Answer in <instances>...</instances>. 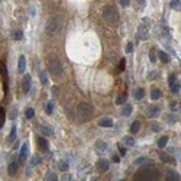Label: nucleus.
<instances>
[{
	"mask_svg": "<svg viewBox=\"0 0 181 181\" xmlns=\"http://www.w3.org/2000/svg\"><path fill=\"white\" fill-rule=\"evenodd\" d=\"M158 177H159V171L154 165H146L139 168L133 175L135 181H158Z\"/></svg>",
	"mask_w": 181,
	"mask_h": 181,
	"instance_id": "nucleus-1",
	"label": "nucleus"
},
{
	"mask_svg": "<svg viewBox=\"0 0 181 181\" xmlns=\"http://www.w3.org/2000/svg\"><path fill=\"white\" fill-rule=\"evenodd\" d=\"M94 114V109L88 103H80L77 107V117L80 119V122H90L93 119Z\"/></svg>",
	"mask_w": 181,
	"mask_h": 181,
	"instance_id": "nucleus-2",
	"label": "nucleus"
},
{
	"mask_svg": "<svg viewBox=\"0 0 181 181\" xmlns=\"http://www.w3.org/2000/svg\"><path fill=\"white\" fill-rule=\"evenodd\" d=\"M48 67H49V71L54 77H60L62 75V65H61V61L55 57V55H51L48 58Z\"/></svg>",
	"mask_w": 181,
	"mask_h": 181,
	"instance_id": "nucleus-3",
	"label": "nucleus"
},
{
	"mask_svg": "<svg viewBox=\"0 0 181 181\" xmlns=\"http://www.w3.org/2000/svg\"><path fill=\"white\" fill-rule=\"evenodd\" d=\"M102 13H103V18L107 22H112V23L117 22V19H119V13H117L116 7H113V6H105Z\"/></svg>",
	"mask_w": 181,
	"mask_h": 181,
	"instance_id": "nucleus-4",
	"label": "nucleus"
},
{
	"mask_svg": "<svg viewBox=\"0 0 181 181\" xmlns=\"http://www.w3.org/2000/svg\"><path fill=\"white\" fill-rule=\"evenodd\" d=\"M61 26V20L58 18H51L48 22H46V32L48 34H55Z\"/></svg>",
	"mask_w": 181,
	"mask_h": 181,
	"instance_id": "nucleus-5",
	"label": "nucleus"
},
{
	"mask_svg": "<svg viewBox=\"0 0 181 181\" xmlns=\"http://www.w3.org/2000/svg\"><path fill=\"white\" fill-rule=\"evenodd\" d=\"M0 68H1V80H3V90H4V93H7V83H9V77H7V68H6V64H3V62H1Z\"/></svg>",
	"mask_w": 181,
	"mask_h": 181,
	"instance_id": "nucleus-6",
	"label": "nucleus"
},
{
	"mask_svg": "<svg viewBox=\"0 0 181 181\" xmlns=\"http://www.w3.org/2000/svg\"><path fill=\"white\" fill-rule=\"evenodd\" d=\"M165 181H181V177L177 171H174V170H167Z\"/></svg>",
	"mask_w": 181,
	"mask_h": 181,
	"instance_id": "nucleus-7",
	"label": "nucleus"
},
{
	"mask_svg": "<svg viewBox=\"0 0 181 181\" xmlns=\"http://www.w3.org/2000/svg\"><path fill=\"white\" fill-rule=\"evenodd\" d=\"M18 168H19L18 162H16V161H12V162L7 165V174H9L10 177H13V175L18 173Z\"/></svg>",
	"mask_w": 181,
	"mask_h": 181,
	"instance_id": "nucleus-8",
	"label": "nucleus"
},
{
	"mask_svg": "<svg viewBox=\"0 0 181 181\" xmlns=\"http://www.w3.org/2000/svg\"><path fill=\"white\" fill-rule=\"evenodd\" d=\"M36 144H38V146H39V149L41 151H48V142H46V139L45 138H42V136H38L36 138Z\"/></svg>",
	"mask_w": 181,
	"mask_h": 181,
	"instance_id": "nucleus-9",
	"label": "nucleus"
},
{
	"mask_svg": "<svg viewBox=\"0 0 181 181\" xmlns=\"http://www.w3.org/2000/svg\"><path fill=\"white\" fill-rule=\"evenodd\" d=\"M97 170H99L100 173L107 171V170H109V161H107V159H100V161L97 162Z\"/></svg>",
	"mask_w": 181,
	"mask_h": 181,
	"instance_id": "nucleus-10",
	"label": "nucleus"
},
{
	"mask_svg": "<svg viewBox=\"0 0 181 181\" xmlns=\"http://www.w3.org/2000/svg\"><path fill=\"white\" fill-rule=\"evenodd\" d=\"M29 90H31V75L26 74L23 77V91L25 93H29Z\"/></svg>",
	"mask_w": 181,
	"mask_h": 181,
	"instance_id": "nucleus-11",
	"label": "nucleus"
},
{
	"mask_svg": "<svg viewBox=\"0 0 181 181\" xmlns=\"http://www.w3.org/2000/svg\"><path fill=\"white\" fill-rule=\"evenodd\" d=\"M159 159H161L162 162H165V164H174V158L170 156V155L165 154V152H161V154H159Z\"/></svg>",
	"mask_w": 181,
	"mask_h": 181,
	"instance_id": "nucleus-12",
	"label": "nucleus"
},
{
	"mask_svg": "<svg viewBox=\"0 0 181 181\" xmlns=\"http://www.w3.org/2000/svg\"><path fill=\"white\" fill-rule=\"evenodd\" d=\"M99 125L103 126V128H112V126H113V119H110V117H103V119H100Z\"/></svg>",
	"mask_w": 181,
	"mask_h": 181,
	"instance_id": "nucleus-13",
	"label": "nucleus"
},
{
	"mask_svg": "<svg viewBox=\"0 0 181 181\" xmlns=\"http://www.w3.org/2000/svg\"><path fill=\"white\" fill-rule=\"evenodd\" d=\"M28 151H29L28 144H23L22 148H20V161H26V158H28Z\"/></svg>",
	"mask_w": 181,
	"mask_h": 181,
	"instance_id": "nucleus-14",
	"label": "nucleus"
},
{
	"mask_svg": "<svg viewBox=\"0 0 181 181\" xmlns=\"http://www.w3.org/2000/svg\"><path fill=\"white\" fill-rule=\"evenodd\" d=\"M159 114V107L158 106H149L148 107V116L149 117H156Z\"/></svg>",
	"mask_w": 181,
	"mask_h": 181,
	"instance_id": "nucleus-15",
	"label": "nucleus"
},
{
	"mask_svg": "<svg viewBox=\"0 0 181 181\" xmlns=\"http://www.w3.org/2000/svg\"><path fill=\"white\" fill-rule=\"evenodd\" d=\"M25 68H26V58L23 55H20L19 57V67H18V70H19V72H25Z\"/></svg>",
	"mask_w": 181,
	"mask_h": 181,
	"instance_id": "nucleus-16",
	"label": "nucleus"
},
{
	"mask_svg": "<svg viewBox=\"0 0 181 181\" xmlns=\"http://www.w3.org/2000/svg\"><path fill=\"white\" fill-rule=\"evenodd\" d=\"M161 96H162V91L159 88H152L151 90V99L152 100H158V99H161Z\"/></svg>",
	"mask_w": 181,
	"mask_h": 181,
	"instance_id": "nucleus-17",
	"label": "nucleus"
},
{
	"mask_svg": "<svg viewBox=\"0 0 181 181\" xmlns=\"http://www.w3.org/2000/svg\"><path fill=\"white\" fill-rule=\"evenodd\" d=\"M144 96H145V91H144L142 87H139V88H136V90L133 91V97H135L136 100H142Z\"/></svg>",
	"mask_w": 181,
	"mask_h": 181,
	"instance_id": "nucleus-18",
	"label": "nucleus"
},
{
	"mask_svg": "<svg viewBox=\"0 0 181 181\" xmlns=\"http://www.w3.org/2000/svg\"><path fill=\"white\" fill-rule=\"evenodd\" d=\"M158 57L161 58V61H162L164 64H168V62L171 61V58H170V55H168L167 52H164V51H159V52H158Z\"/></svg>",
	"mask_w": 181,
	"mask_h": 181,
	"instance_id": "nucleus-19",
	"label": "nucleus"
},
{
	"mask_svg": "<svg viewBox=\"0 0 181 181\" xmlns=\"http://www.w3.org/2000/svg\"><path fill=\"white\" fill-rule=\"evenodd\" d=\"M39 129H41V132H42L43 135H46V136H52V135H54V130H52L49 126H41Z\"/></svg>",
	"mask_w": 181,
	"mask_h": 181,
	"instance_id": "nucleus-20",
	"label": "nucleus"
},
{
	"mask_svg": "<svg viewBox=\"0 0 181 181\" xmlns=\"http://www.w3.org/2000/svg\"><path fill=\"white\" fill-rule=\"evenodd\" d=\"M132 112H133V106H132V105H126L125 107L122 109V114H123V116H130Z\"/></svg>",
	"mask_w": 181,
	"mask_h": 181,
	"instance_id": "nucleus-21",
	"label": "nucleus"
},
{
	"mask_svg": "<svg viewBox=\"0 0 181 181\" xmlns=\"http://www.w3.org/2000/svg\"><path fill=\"white\" fill-rule=\"evenodd\" d=\"M167 144H168V136H161V138L158 139V142H156L158 148H165Z\"/></svg>",
	"mask_w": 181,
	"mask_h": 181,
	"instance_id": "nucleus-22",
	"label": "nucleus"
},
{
	"mask_svg": "<svg viewBox=\"0 0 181 181\" xmlns=\"http://www.w3.org/2000/svg\"><path fill=\"white\" fill-rule=\"evenodd\" d=\"M139 129H141V123L136 120V122H133L132 125H130V133H138L139 132Z\"/></svg>",
	"mask_w": 181,
	"mask_h": 181,
	"instance_id": "nucleus-23",
	"label": "nucleus"
},
{
	"mask_svg": "<svg viewBox=\"0 0 181 181\" xmlns=\"http://www.w3.org/2000/svg\"><path fill=\"white\" fill-rule=\"evenodd\" d=\"M126 100H128V96H126V94H120V96L116 97V105H117V106H119V105H125Z\"/></svg>",
	"mask_w": 181,
	"mask_h": 181,
	"instance_id": "nucleus-24",
	"label": "nucleus"
},
{
	"mask_svg": "<svg viewBox=\"0 0 181 181\" xmlns=\"http://www.w3.org/2000/svg\"><path fill=\"white\" fill-rule=\"evenodd\" d=\"M170 6L174 10H181V0H171L170 1Z\"/></svg>",
	"mask_w": 181,
	"mask_h": 181,
	"instance_id": "nucleus-25",
	"label": "nucleus"
},
{
	"mask_svg": "<svg viewBox=\"0 0 181 181\" xmlns=\"http://www.w3.org/2000/svg\"><path fill=\"white\" fill-rule=\"evenodd\" d=\"M122 141L128 145V146H133V145H135V139H133L132 136H123V139H122Z\"/></svg>",
	"mask_w": 181,
	"mask_h": 181,
	"instance_id": "nucleus-26",
	"label": "nucleus"
},
{
	"mask_svg": "<svg viewBox=\"0 0 181 181\" xmlns=\"http://www.w3.org/2000/svg\"><path fill=\"white\" fill-rule=\"evenodd\" d=\"M58 168H60V171H67L68 170V162L67 161H60Z\"/></svg>",
	"mask_w": 181,
	"mask_h": 181,
	"instance_id": "nucleus-27",
	"label": "nucleus"
},
{
	"mask_svg": "<svg viewBox=\"0 0 181 181\" xmlns=\"http://www.w3.org/2000/svg\"><path fill=\"white\" fill-rule=\"evenodd\" d=\"M39 77H41V83H42L43 86H46V84H48V78H46V72H45V71H41V72H39Z\"/></svg>",
	"mask_w": 181,
	"mask_h": 181,
	"instance_id": "nucleus-28",
	"label": "nucleus"
},
{
	"mask_svg": "<svg viewBox=\"0 0 181 181\" xmlns=\"http://www.w3.org/2000/svg\"><path fill=\"white\" fill-rule=\"evenodd\" d=\"M15 138H16V128L13 126V128L10 129V135H9V138H7V141H9V142H12V141H13Z\"/></svg>",
	"mask_w": 181,
	"mask_h": 181,
	"instance_id": "nucleus-29",
	"label": "nucleus"
},
{
	"mask_svg": "<svg viewBox=\"0 0 181 181\" xmlns=\"http://www.w3.org/2000/svg\"><path fill=\"white\" fill-rule=\"evenodd\" d=\"M13 38H15L16 41H20V39L23 38V32H22V31H13Z\"/></svg>",
	"mask_w": 181,
	"mask_h": 181,
	"instance_id": "nucleus-30",
	"label": "nucleus"
},
{
	"mask_svg": "<svg viewBox=\"0 0 181 181\" xmlns=\"http://www.w3.org/2000/svg\"><path fill=\"white\" fill-rule=\"evenodd\" d=\"M168 83H170V87L174 86V84L177 83V75H175V74H171V75L168 77Z\"/></svg>",
	"mask_w": 181,
	"mask_h": 181,
	"instance_id": "nucleus-31",
	"label": "nucleus"
},
{
	"mask_svg": "<svg viewBox=\"0 0 181 181\" xmlns=\"http://www.w3.org/2000/svg\"><path fill=\"white\" fill-rule=\"evenodd\" d=\"M46 181H58V177L54 173H48L46 174Z\"/></svg>",
	"mask_w": 181,
	"mask_h": 181,
	"instance_id": "nucleus-32",
	"label": "nucleus"
},
{
	"mask_svg": "<svg viewBox=\"0 0 181 181\" xmlns=\"http://www.w3.org/2000/svg\"><path fill=\"white\" fill-rule=\"evenodd\" d=\"M149 159L146 158V156H141V158H138V159H135V165H139V164H144V162H148Z\"/></svg>",
	"mask_w": 181,
	"mask_h": 181,
	"instance_id": "nucleus-33",
	"label": "nucleus"
},
{
	"mask_svg": "<svg viewBox=\"0 0 181 181\" xmlns=\"http://www.w3.org/2000/svg\"><path fill=\"white\" fill-rule=\"evenodd\" d=\"M180 88H181V86H180V83H178V81H177L174 86H171V91H173L174 94H175V93H178V91H180Z\"/></svg>",
	"mask_w": 181,
	"mask_h": 181,
	"instance_id": "nucleus-34",
	"label": "nucleus"
},
{
	"mask_svg": "<svg viewBox=\"0 0 181 181\" xmlns=\"http://www.w3.org/2000/svg\"><path fill=\"white\" fill-rule=\"evenodd\" d=\"M4 110L3 107H0V128H3V125H4Z\"/></svg>",
	"mask_w": 181,
	"mask_h": 181,
	"instance_id": "nucleus-35",
	"label": "nucleus"
},
{
	"mask_svg": "<svg viewBox=\"0 0 181 181\" xmlns=\"http://www.w3.org/2000/svg\"><path fill=\"white\" fill-rule=\"evenodd\" d=\"M41 162H42V158L35 155V156L32 158V161H31V165H36V164H41Z\"/></svg>",
	"mask_w": 181,
	"mask_h": 181,
	"instance_id": "nucleus-36",
	"label": "nucleus"
},
{
	"mask_svg": "<svg viewBox=\"0 0 181 181\" xmlns=\"http://www.w3.org/2000/svg\"><path fill=\"white\" fill-rule=\"evenodd\" d=\"M149 60H151V62H155V61H156V54H155L154 48L149 51Z\"/></svg>",
	"mask_w": 181,
	"mask_h": 181,
	"instance_id": "nucleus-37",
	"label": "nucleus"
},
{
	"mask_svg": "<svg viewBox=\"0 0 181 181\" xmlns=\"http://www.w3.org/2000/svg\"><path fill=\"white\" fill-rule=\"evenodd\" d=\"M34 114H35L34 109H28V110L25 112V116H26V119H32V117H34Z\"/></svg>",
	"mask_w": 181,
	"mask_h": 181,
	"instance_id": "nucleus-38",
	"label": "nucleus"
},
{
	"mask_svg": "<svg viewBox=\"0 0 181 181\" xmlns=\"http://www.w3.org/2000/svg\"><path fill=\"white\" fill-rule=\"evenodd\" d=\"M167 122H168L170 125H173V123L177 122V117H175L174 114H168V116H167Z\"/></svg>",
	"mask_w": 181,
	"mask_h": 181,
	"instance_id": "nucleus-39",
	"label": "nucleus"
},
{
	"mask_svg": "<svg viewBox=\"0 0 181 181\" xmlns=\"http://www.w3.org/2000/svg\"><path fill=\"white\" fill-rule=\"evenodd\" d=\"M45 112H46L48 114H51V113L54 112V105H52V103H48V105H46V109H45Z\"/></svg>",
	"mask_w": 181,
	"mask_h": 181,
	"instance_id": "nucleus-40",
	"label": "nucleus"
},
{
	"mask_svg": "<svg viewBox=\"0 0 181 181\" xmlns=\"http://www.w3.org/2000/svg\"><path fill=\"white\" fill-rule=\"evenodd\" d=\"M128 54H130L132 51H133V43L132 42H128V45H126V49H125Z\"/></svg>",
	"mask_w": 181,
	"mask_h": 181,
	"instance_id": "nucleus-41",
	"label": "nucleus"
},
{
	"mask_svg": "<svg viewBox=\"0 0 181 181\" xmlns=\"http://www.w3.org/2000/svg\"><path fill=\"white\" fill-rule=\"evenodd\" d=\"M125 65H126V60L122 58V60H120V64H119V71H123V70H125Z\"/></svg>",
	"mask_w": 181,
	"mask_h": 181,
	"instance_id": "nucleus-42",
	"label": "nucleus"
},
{
	"mask_svg": "<svg viewBox=\"0 0 181 181\" xmlns=\"http://www.w3.org/2000/svg\"><path fill=\"white\" fill-rule=\"evenodd\" d=\"M96 145H97L99 149H106V148H107V144H105V142H102V141H99Z\"/></svg>",
	"mask_w": 181,
	"mask_h": 181,
	"instance_id": "nucleus-43",
	"label": "nucleus"
},
{
	"mask_svg": "<svg viewBox=\"0 0 181 181\" xmlns=\"http://www.w3.org/2000/svg\"><path fill=\"white\" fill-rule=\"evenodd\" d=\"M119 3H120V6H123V7H128L130 1H129V0H120Z\"/></svg>",
	"mask_w": 181,
	"mask_h": 181,
	"instance_id": "nucleus-44",
	"label": "nucleus"
},
{
	"mask_svg": "<svg viewBox=\"0 0 181 181\" xmlns=\"http://www.w3.org/2000/svg\"><path fill=\"white\" fill-rule=\"evenodd\" d=\"M61 181H71V175H68V174L62 175V177H61Z\"/></svg>",
	"mask_w": 181,
	"mask_h": 181,
	"instance_id": "nucleus-45",
	"label": "nucleus"
},
{
	"mask_svg": "<svg viewBox=\"0 0 181 181\" xmlns=\"http://www.w3.org/2000/svg\"><path fill=\"white\" fill-rule=\"evenodd\" d=\"M119 151H120V155H122V156H125V155H126V149H125L123 146H119Z\"/></svg>",
	"mask_w": 181,
	"mask_h": 181,
	"instance_id": "nucleus-46",
	"label": "nucleus"
},
{
	"mask_svg": "<svg viewBox=\"0 0 181 181\" xmlns=\"http://www.w3.org/2000/svg\"><path fill=\"white\" fill-rule=\"evenodd\" d=\"M152 130H154V132H158V130H159V126H158V125H154V126H152Z\"/></svg>",
	"mask_w": 181,
	"mask_h": 181,
	"instance_id": "nucleus-47",
	"label": "nucleus"
},
{
	"mask_svg": "<svg viewBox=\"0 0 181 181\" xmlns=\"http://www.w3.org/2000/svg\"><path fill=\"white\" fill-rule=\"evenodd\" d=\"M171 109H173V110H175V109H177V105H175V103H174V102H173V103H171Z\"/></svg>",
	"mask_w": 181,
	"mask_h": 181,
	"instance_id": "nucleus-48",
	"label": "nucleus"
},
{
	"mask_svg": "<svg viewBox=\"0 0 181 181\" xmlns=\"http://www.w3.org/2000/svg\"><path fill=\"white\" fill-rule=\"evenodd\" d=\"M112 159H113V161H114V162H119V156H116V155H114V156H113V158H112Z\"/></svg>",
	"mask_w": 181,
	"mask_h": 181,
	"instance_id": "nucleus-49",
	"label": "nucleus"
},
{
	"mask_svg": "<svg viewBox=\"0 0 181 181\" xmlns=\"http://www.w3.org/2000/svg\"><path fill=\"white\" fill-rule=\"evenodd\" d=\"M52 91H54V96H57V93H58V88H57V87H54V90H52Z\"/></svg>",
	"mask_w": 181,
	"mask_h": 181,
	"instance_id": "nucleus-50",
	"label": "nucleus"
},
{
	"mask_svg": "<svg viewBox=\"0 0 181 181\" xmlns=\"http://www.w3.org/2000/svg\"><path fill=\"white\" fill-rule=\"evenodd\" d=\"M180 106H181V105H180Z\"/></svg>",
	"mask_w": 181,
	"mask_h": 181,
	"instance_id": "nucleus-51",
	"label": "nucleus"
}]
</instances>
